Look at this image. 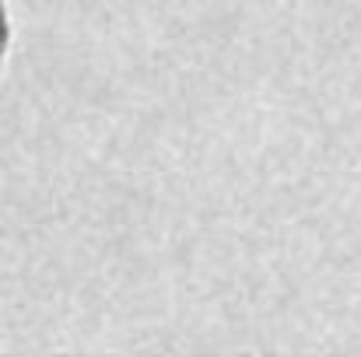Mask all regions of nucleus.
Wrapping results in <instances>:
<instances>
[{
    "instance_id": "f257e3e1",
    "label": "nucleus",
    "mask_w": 361,
    "mask_h": 357,
    "mask_svg": "<svg viewBox=\"0 0 361 357\" xmlns=\"http://www.w3.org/2000/svg\"><path fill=\"white\" fill-rule=\"evenodd\" d=\"M4 49H7V14H4V4H0V60H4Z\"/></svg>"
}]
</instances>
